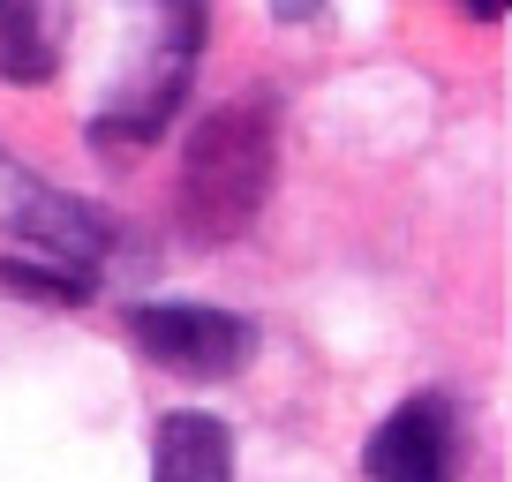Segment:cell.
<instances>
[{
  "instance_id": "obj_1",
  "label": "cell",
  "mask_w": 512,
  "mask_h": 482,
  "mask_svg": "<svg viewBox=\"0 0 512 482\" xmlns=\"http://www.w3.org/2000/svg\"><path fill=\"white\" fill-rule=\"evenodd\" d=\"M272 181H279V98L241 91L226 106H211L181 144V181H174L181 234L204 241V249L241 241L272 196Z\"/></svg>"
},
{
  "instance_id": "obj_2",
  "label": "cell",
  "mask_w": 512,
  "mask_h": 482,
  "mask_svg": "<svg viewBox=\"0 0 512 482\" xmlns=\"http://www.w3.org/2000/svg\"><path fill=\"white\" fill-rule=\"evenodd\" d=\"M0 234L31 249V264H53V272L98 279V264L113 257V219L83 196L53 189L46 174H31L23 159L0 151Z\"/></svg>"
},
{
  "instance_id": "obj_3",
  "label": "cell",
  "mask_w": 512,
  "mask_h": 482,
  "mask_svg": "<svg viewBox=\"0 0 512 482\" xmlns=\"http://www.w3.org/2000/svg\"><path fill=\"white\" fill-rule=\"evenodd\" d=\"M121 324L151 370L196 377V385H226L256 354V324L234 317V309H211V302H136Z\"/></svg>"
},
{
  "instance_id": "obj_4",
  "label": "cell",
  "mask_w": 512,
  "mask_h": 482,
  "mask_svg": "<svg viewBox=\"0 0 512 482\" xmlns=\"http://www.w3.org/2000/svg\"><path fill=\"white\" fill-rule=\"evenodd\" d=\"M159 31L166 38L151 46V61H136V76L106 98V113H91V144H151V136H166V121L181 113L211 16L204 8H159Z\"/></svg>"
},
{
  "instance_id": "obj_5",
  "label": "cell",
  "mask_w": 512,
  "mask_h": 482,
  "mask_svg": "<svg viewBox=\"0 0 512 482\" xmlns=\"http://www.w3.org/2000/svg\"><path fill=\"white\" fill-rule=\"evenodd\" d=\"M460 400L452 392H415L369 430L362 475L369 482H460Z\"/></svg>"
},
{
  "instance_id": "obj_6",
  "label": "cell",
  "mask_w": 512,
  "mask_h": 482,
  "mask_svg": "<svg viewBox=\"0 0 512 482\" xmlns=\"http://www.w3.org/2000/svg\"><path fill=\"white\" fill-rule=\"evenodd\" d=\"M151 482H234V430L204 407H174L151 445Z\"/></svg>"
},
{
  "instance_id": "obj_7",
  "label": "cell",
  "mask_w": 512,
  "mask_h": 482,
  "mask_svg": "<svg viewBox=\"0 0 512 482\" xmlns=\"http://www.w3.org/2000/svg\"><path fill=\"white\" fill-rule=\"evenodd\" d=\"M68 46V8L46 0H0V83H53Z\"/></svg>"
},
{
  "instance_id": "obj_8",
  "label": "cell",
  "mask_w": 512,
  "mask_h": 482,
  "mask_svg": "<svg viewBox=\"0 0 512 482\" xmlns=\"http://www.w3.org/2000/svg\"><path fill=\"white\" fill-rule=\"evenodd\" d=\"M0 294H16V302H53V309H76V302H91V279L53 272V264H31V257H0Z\"/></svg>"
}]
</instances>
